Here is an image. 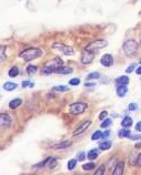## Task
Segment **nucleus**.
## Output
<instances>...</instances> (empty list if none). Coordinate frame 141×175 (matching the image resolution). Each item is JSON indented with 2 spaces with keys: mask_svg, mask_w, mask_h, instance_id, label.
Listing matches in <instances>:
<instances>
[{
  "mask_svg": "<svg viewBox=\"0 0 141 175\" xmlns=\"http://www.w3.org/2000/svg\"><path fill=\"white\" fill-rule=\"evenodd\" d=\"M42 55V51L39 48H27L26 50H23L21 53L19 54V57L25 60V61H31L34 59H38Z\"/></svg>",
  "mask_w": 141,
  "mask_h": 175,
  "instance_id": "nucleus-1",
  "label": "nucleus"
},
{
  "mask_svg": "<svg viewBox=\"0 0 141 175\" xmlns=\"http://www.w3.org/2000/svg\"><path fill=\"white\" fill-rule=\"evenodd\" d=\"M139 49V44H138V42L136 40H133V39H128V40H126L123 42V44H122V50H123L124 54L126 55H128V57H131L133 54L136 53Z\"/></svg>",
  "mask_w": 141,
  "mask_h": 175,
  "instance_id": "nucleus-2",
  "label": "nucleus"
},
{
  "mask_svg": "<svg viewBox=\"0 0 141 175\" xmlns=\"http://www.w3.org/2000/svg\"><path fill=\"white\" fill-rule=\"evenodd\" d=\"M108 46V41L107 40H103V39H98V40H94V41L90 42L88 46L85 47V49L87 51H90L92 53H98L99 51L106 48Z\"/></svg>",
  "mask_w": 141,
  "mask_h": 175,
  "instance_id": "nucleus-3",
  "label": "nucleus"
},
{
  "mask_svg": "<svg viewBox=\"0 0 141 175\" xmlns=\"http://www.w3.org/2000/svg\"><path fill=\"white\" fill-rule=\"evenodd\" d=\"M60 66H62V60H61V58H59V57H56L55 60H53V62L48 63V64H46V66L41 69V72H42V74H45V75H49V74H51V73H55L56 69L58 67H60Z\"/></svg>",
  "mask_w": 141,
  "mask_h": 175,
  "instance_id": "nucleus-4",
  "label": "nucleus"
},
{
  "mask_svg": "<svg viewBox=\"0 0 141 175\" xmlns=\"http://www.w3.org/2000/svg\"><path fill=\"white\" fill-rule=\"evenodd\" d=\"M87 109H88V104H85L83 102H75L69 106V112L75 115H79L85 112Z\"/></svg>",
  "mask_w": 141,
  "mask_h": 175,
  "instance_id": "nucleus-5",
  "label": "nucleus"
},
{
  "mask_svg": "<svg viewBox=\"0 0 141 175\" xmlns=\"http://www.w3.org/2000/svg\"><path fill=\"white\" fill-rule=\"evenodd\" d=\"M51 48L53 50H58L60 51L61 53L66 54V55H73L75 54V50L72 49V47L66 46L61 42H55L51 46Z\"/></svg>",
  "mask_w": 141,
  "mask_h": 175,
  "instance_id": "nucleus-6",
  "label": "nucleus"
},
{
  "mask_svg": "<svg viewBox=\"0 0 141 175\" xmlns=\"http://www.w3.org/2000/svg\"><path fill=\"white\" fill-rule=\"evenodd\" d=\"M94 53L90 52V51H87L85 49L82 51L81 62L83 63V64H89V63H91L94 61Z\"/></svg>",
  "mask_w": 141,
  "mask_h": 175,
  "instance_id": "nucleus-7",
  "label": "nucleus"
},
{
  "mask_svg": "<svg viewBox=\"0 0 141 175\" xmlns=\"http://www.w3.org/2000/svg\"><path fill=\"white\" fill-rule=\"evenodd\" d=\"M100 63L106 68L111 67L112 64H113V57H112V54L110 53L103 54L102 57H101V59H100Z\"/></svg>",
  "mask_w": 141,
  "mask_h": 175,
  "instance_id": "nucleus-8",
  "label": "nucleus"
},
{
  "mask_svg": "<svg viewBox=\"0 0 141 175\" xmlns=\"http://www.w3.org/2000/svg\"><path fill=\"white\" fill-rule=\"evenodd\" d=\"M11 125V117L7 113H0V126L9 128Z\"/></svg>",
  "mask_w": 141,
  "mask_h": 175,
  "instance_id": "nucleus-9",
  "label": "nucleus"
},
{
  "mask_svg": "<svg viewBox=\"0 0 141 175\" xmlns=\"http://www.w3.org/2000/svg\"><path fill=\"white\" fill-rule=\"evenodd\" d=\"M90 124H91V121L90 120H88V121H85L82 124H80L79 126H78L77 129L73 131V133L72 135L73 136H78V135H80V134H82L83 132H85V130L88 129L90 126Z\"/></svg>",
  "mask_w": 141,
  "mask_h": 175,
  "instance_id": "nucleus-10",
  "label": "nucleus"
},
{
  "mask_svg": "<svg viewBox=\"0 0 141 175\" xmlns=\"http://www.w3.org/2000/svg\"><path fill=\"white\" fill-rule=\"evenodd\" d=\"M72 72L73 69L71 67H68V66H60L55 71V73H57V74H70Z\"/></svg>",
  "mask_w": 141,
  "mask_h": 175,
  "instance_id": "nucleus-11",
  "label": "nucleus"
},
{
  "mask_svg": "<svg viewBox=\"0 0 141 175\" xmlns=\"http://www.w3.org/2000/svg\"><path fill=\"white\" fill-rule=\"evenodd\" d=\"M123 170H124V163L122 162V161H119V162H117L115 166L113 167V170H112V174L113 175L123 174Z\"/></svg>",
  "mask_w": 141,
  "mask_h": 175,
  "instance_id": "nucleus-12",
  "label": "nucleus"
},
{
  "mask_svg": "<svg viewBox=\"0 0 141 175\" xmlns=\"http://www.w3.org/2000/svg\"><path fill=\"white\" fill-rule=\"evenodd\" d=\"M129 83V78L128 75H120L119 78L115 79V84L118 85H128Z\"/></svg>",
  "mask_w": 141,
  "mask_h": 175,
  "instance_id": "nucleus-13",
  "label": "nucleus"
},
{
  "mask_svg": "<svg viewBox=\"0 0 141 175\" xmlns=\"http://www.w3.org/2000/svg\"><path fill=\"white\" fill-rule=\"evenodd\" d=\"M71 144H72V143H71L70 141H62V142H60V143L55 144L52 147H53L55 150H60V149H67V147H70Z\"/></svg>",
  "mask_w": 141,
  "mask_h": 175,
  "instance_id": "nucleus-14",
  "label": "nucleus"
},
{
  "mask_svg": "<svg viewBox=\"0 0 141 175\" xmlns=\"http://www.w3.org/2000/svg\"><path fill=\"white\" fill-rule=\"evenodd\" d=\"M21 103H22L21 99L16 98V99H12V100L9 102V108L11 109V110H16V109L19 108L21 105Z\"/></svg>",
  "mask_w": 141,
  "mask_h": 175,
  "instance_id": "nucleus-15",
  "label": "nucleus"
},
{
  "mask_svg": "<svg viewBox=\"0 0 141 175\" xmlns=\"http://www.w3.org/2000/svg\"><path fill=\"white\" fill-rule=\"evenodd\" d=\"M128 93V88L127 85H118L117 87V96L120 98H123Z\"/></svg>",
  "mask_w": 141,
  "mask_h": 175,
  "instance_id": "nucleus-16",
  "label": "nucleus"
},
{
  "mask_svg": "<svg viewBox=\"0 0 141 175\" xmlns=\"http://www.w3.org/2000/svg\"><path fill=\"white\" fill-rule=\"evenodd\" d=\"M98 155H99L98 149H92V150H90L87 153V158L90 160V161H94V160H96V158H98Z\"/></svg>",
  "mask_w": 141,
  "mask_h": 175,
  "instance_id": "nucleus-17",
  "label": "nucleus"
},
{
  "mask_svg": "<svg viewBox=\"0 0 141 175\" xmlns=\"http://www.w3.org/2000/svg\"><path fill=\"white\" fill-rule=\"evenodd\" d=\"M132 123H133L132 117H123V120H122V122H121V125H122V128H127V129H129L130 126H132Z\"/></svg>",
  "mask_w": 141,
  "mask_h": 175,
  "instance_id": "nucleus-18",
  "label": "nucleus"
},
{
  "mask_svg": "<svg viewBox=\"0 0 141 175\" xmlns=\"http://www.w3.org/2000/svg\"><path fill=\"white\" fill-rule=\"evenodd\" d=\"M18 88V84L15 83V82H11V81H8L4 84V89L6 91H13L15 89Z\"/></svg>",
  "mask_w": 141,
  "mask_h": 175,
  "instance_id": "nucleus-19",
  "label": "nucleus"
},
{
  "mask_svg": "<svg viewBox=\"0 0 141 175\" xmlns=\"http://www.w3.org/2000/svg\"><path fill=\"white\" fill-rule=\"evenodd\" d=\"M130 131H129V129H127V128H122L121 130H119L118 131V136H119L120 139H124V138H129L130 136Z\"/></svg>",
  "mask_w": 141,
  "mask_h": 175,
  "instance_id": "nucleus-20",
  "label": "nucleus"
},
{
  "mask_svg": "<svg viewBox=\"0 0 141 175\" xmlns=\"http://www.w3.org/2000/svg\"><path fill=\"white\" fill-rule=\"evenodd\" d=\"M111 142L110 141H104V142H101L100 144H99V150L101 151H107L109 149H111Z\"/></svg>",
  "mask_w": 141,
  "mask_h": 175,
  "instance_id": "nucleus-21",
  "label": "nucleus"
},
{
  "mask_svg": "<svg viewBox=\"0 0 141 175\" xmlns=\"http://www.w3.org/2000/svg\"><path fill=\"white\" fill-rule=\"evenodd\" d=\"M37 71H38V67H37V66L29 64V66L27 67V73H28L29 75H34Z\"/></svg>",
  "mask_w": 141,
  "mask_h": 175,
  "instance_id": "nucleus-22",
  "label": "nucleus"
},
{
  "mask_svg": "<svg viewBox=\"0 0 141 175\" xmlns=\"http://www.w3.org/2000/svg\"><path fill=\"white\" fill-rule=\"evenodd\" d=\"M8 74L10 78H16V77L19 75V69H18L17 67H12L10 70H9Z\"/></svg>",
  "mask_w": 141,
  "mask_h": 175,
  "instance_id": "nucleus-23",
  "label": "nucleus"
},
{
  "mask_svg": "<svg viewBox=\"0 0 141 175\" xmlns=\"http://www.w3.org/2000/svg\"><path fill=\"white\" fill-rule=\"evenodd\" d=\"M6 51H7V47L6 46H0V61H4V60L7 59Z\"/></svg>",
  "mask_w": 141,
  "mask_h": 175,
  "instance_id": "nucleus-24",
  "label": "nucleus"
},
{
  "mask_svg": "<svg viewBox=\"0 0 141 175\" xmlns=\"http://www.w3.org/2000/svg\"><path fill=\"white\" fill-rule=\"evenodd\" d=\"M101 75H100V73L99 72H91L90 74L87 75V78H85V80L88 81V80H97L99 79Z\"/></svg>",
  "mask_w": 141,
  "mask_h": 175,
  "instance_id": "nucleus-25",
  "label": "nucleus"
},
{
  "mask_svg": "<svg viewBox=\"0 0 141 175\" xmlns=\"http://www.w3.org/2000/svg\"><path fill=\"white\" fill-rule=\"evenodd\" d=\"M94 167H96V164L94 163H85V164H83L82 165V168L85 170V171H92Z\"/></svg>",
  "mask_w": 141,
  "mask_h": 175,
  "instance_id": "nucleus-26",
  "label": "nucleus"
},
{
  "mask_svg": "<svg viewBox=\"0 0 141 175\" xmlns=\"http://www.w3.org/2000/svg\"><path fill=\"white\" fill-rule=\"evenodd\" d=\"M138 155H139V154H136V153H132V154H130V156H129V163H130V165H136V163H137Z\"/></svg>",
  "mask_w": 141,
  "mask_h": 175,
  "instance_id": "nucleus-27",
  "label": "nucleus"
},
{
  "mask_svg": "<svg viewBox=\"0 0 141 175\" xmlns=\"http://www.w3.org/2000/svg\"><path fill=\"white\" fill-rule=\"evenodd\" d=\"M112 121L111 119H108V117H106L104 120H103V122L101 123V125H100V128H102V129H107V128H109L110 125H111Z\"/></svg>",
  "mask_w": 141,
  "mask_h": 175,
  "instance_id": "nucleus-28",
  "label": "nucleus"
},
{
  "mask_svg": "<svg viewBox=\"0 0 141 175\" xmlns=\"http://www.w3.org/2000/svg\"><path fill=\"white\" fill-rule=\"evenodd\" d=\"M52 90H53V91H57V92H66L69 90V88L66 87V85H57V87L52 88Z\"/></svg>",
  "mask_w": 141,
  "mask_h": 175,
  "instance_id": "nucleus-29",
  "label": "nucleus"
},
{
  "mask_svg": "<svg viewBox=\"0 0 141 175\" xmlns=\"http://www.w3.org/2000/svg\"><path fill=\"white\" fill-rule=\"evenodd\" d=\"M76 165H77V160L72 158V160H70V161L68 162V165H67V167H68L69 171H72L73 168L76 167Z\"/></svg>",
  "mask_w": 141,
  "mask_h": 175,
  "instance_id": "nucleus-30",
  "label": "nucleus"
},
{
  "mask_svg": "<svg viewBox=\"0 0 141 175\" xmlns=\"http://www.w3.org/2000/svg\"><path fill=\"white\" fill-rule=\"evenodd\" d=\"M102 132L101 131H96V132H94V134H92V136H91V140L92 141H96V140H99V139L102 138Z\"/></svg>",
  "mask_w": 141,
  "mask_h": 175,
  "instance_id": "nucleus-31",
  "label": "nucleus"
},
{
  "mask_svg": "<svg viewBox=\"0 0 141 175\" xmlns=\"http://www.w3.org/2000/svg\"><path fill=\"white\" fill-rule=\"evenodd\" d=\"M21 85L23 89H27V88H34V82H31V81H29V80H27V81H22Z\"/></svg>",
  "mask_w": 141,
  "mask_h": 175,
  "instance_id": "nucleus-32",
  "label": "nucleus"
},
{
  "mask_svg": "<svg viewBox=\"0 0 141 175\" xmlns=\"http://www.w3.org/2000/svg\"><path fill=\"white\" fill-rule=\"evenodd\" d=\"M104 173H106V166H104V165H100V166L98 167V170L94 172L96 175H103Z\"/></svg>",
  "mask_w": 141,
  "mask_h": 175,
  "instance_id": "nucleus-33",
  "label": "nucleus"
},
{
  "mask_svg": "<svg viewBox=\"0 0 141 175\" xmlns=\"http://www.w3.org/2000/svg\"><path fill=\"white\" fill-rule=\"evenodd\" d=\"M49 160H50V158H47L45 161H42V162L37 164V165H34V167H36V168H40V167H42V166H46L48 163H49Z\"/></svg>",
  "mask_w": 141,
  "mask_h": 175,
  "instance_id": "nucleus-34",
  "label": "nucleus"
},
{
  "mask_svg": "<svg viewBox=\"0 0 141 175\" xmlns=\"http://www.w3.org/2000/svg\"><path fill=\"white\" fill-rule=\"evenodd\" d=\"M69 84L70 85H73V87H76V85H79L80 84V80L78 79V78H73L69 81Z\"/></svg>",
  "mask_w": 141,
  "mask_h": 175,
  "instance_id": "nucleus-35",
  "label": "nucleus"
},
{
  "mask_svg": "<svg viewBox=\"0 0 141 175\" xmlns=\"http://www.w3.org/2000/svg\"><path fill=\"white\" fill-rule=\"evenodd\" d=\"M136 68H137V66H136L134 63L130 64V66L127 68V70H126V73H131V72H133V71L136 70Z\"/></svg>",
  "mask_w": 141,
  "mask_h": 175,
  "instance_id": "nucleus-36",
  "label": "nucleus"
},
{
  "mask_svg": "<svg viewBox=\"0 0 141 175\" xmlns=\"http://www.w3.org/2000/svg\"><path fill=\"white\" fill-rule=\"evenodd\" d=\"M57 165V161H56V158H50V160H49V167L50 168H53V167Z\"/></svg>",
  "mask_w": 141,
  "mask_h": 175,
  "instance_id": "nucleus-37",
  "label": "nucleus"
},
{
  "mask_svg": "<svg viewBox=\"0 0 141 175\" xmlns=\"http://www.w3.org/2000/svg\"><path fill=\"white\" fill-rule=\"evenodd\" d=\"M85 158H87V155H85V152H80V153H78V155H77V160H79V161H83Z\"/></svg>",
  "mask_w": 141,
  "mask_h": 175,
  "instance_id": "nucleus-38",
  "label": "nucleus"
},
{
  "mask_svg": "<svg viewBox=\"0 0 141 175\" xmlns=\"http://www.w3.org/2000/svg\"><path fill=\"white\" fill-rule=\"evenodd\" d=\"M108 117V112L107 111H102V112L99 114V120H101V121H103L106 117Z\"/></svg>",
  "mask_w": 141,
  "mask_h": 175,
  "instance_id": "nucleus-39",
  "label": "nucleus"
},
{
  "mask_svg": "<svg viewBox=\"0 0 141 175\" xmlns=\"http://www.w3.org/2000/svg\"><path fill=\"white\" fill-rule=\"evenodd\" d=\"M137 109H138L137 103H130V104H129V110H130V111H136Z\"/></svg>",
  "mask_w": 141,
  "mask_h": 175,
  "instance_id": "nucleus-40",
  "label": "nucleus"
},
{
  "mask_svg": "<svg viewBox=\"0 0 141 175\" xmlns=\"http://www.w3.org/2000/svg\"><path fill=\"white\" fill-rule=\"evenodd\" d=\"M128 139H130V140H141V134H134V135L130 134V136Z\"/></svg>",
  "mask_w": 141,
  "mask_h": 175,
  "instance_id": "nucleus-41",
  "label": "nucleus"
},
{
  "mask_svg": "<svg viewBox=\"0 0 141 175\" xmlns=\"http://www.w3.org/2000/svg\"><path fill=\"white\" fill-rule=\"evenodd\" d=\"M136 165L139 167H141V153L138 155V158H137V163H136Z\"/></svg>",
  "mask_w": 141,
  "mask_h": 175,
  "instance_id": "nucleus-42",
  "label": "nucleus"
},
{
  "mask_svg": "<svg viewBox=\"0 0 141 175\" xmlns=\"http://www.w3.org/2000/svg\"><path fill=\"white\" fill-rule=\"evenodd\" d=\"M136 130L138 132H141V122H138L137 125H136Z\"/></svg>",
  "mask_w": 141,
  "mask_h": 175,
  "instance_id": "nucleus-43",
  "label": "nucleus"
},
{
  "mask_svg": "<svg viewBox=\"0 0 141 175\" xmlns=\"http://www.w3.org/2000/svg\"><path fill=\"white\" fill-rule=\"evenodd\" d=\"M136 73H137L138 75H141V66H140V67H138L137 69H136Z\"/></svg>",
  "mask_w": 141,
  "mask_h": 175,
  "instance_id": "nucleus-44",
  "label": "nucleus"
},
{
  "mask_svg": "<svg viewBox=\"0 0 141 175\" xmlns=\"http://www.w3.org/2000/svg\"><path fill=\"white\" fill-rule=\"evenodd\" d=\"M109 133H110L109 131H106V132L102 134V138H107V136H109Z\"/></svg>",
  "mask_w": 141,
  "mask_h": 175,
  "instance_id": "nucleus-45",
  "label": "nucleus"
},
{
  "mask_svg": "<svg viewBox=\"0 0 141 175\" xmlns=\"http://www.w3.org/2000/svg\"><path fill=\"white\" fill-rule=\"evenodd\" d=\"M140 46H141V41H140Z\"/></svg>",
  "mask_w": 141,
  "mask_h": 175,
  "instance_id": "nucleus-46",
  "label": "nucleus"
},
{
  "mask_svg": "<svg viewBox=\"0 0 141 175\" xmlns=\"http://www.w3.org/2000/svg\"><path fill=\"white\" fill-rule=\"evenodd\" d=\"M140 63H141V60H140Z\"/></svg>",
  "mask_w": 141,
  "mask_h": 175,
  "instance_id": "nucleus-47",
  "label": "nucleus"
}]
</instances>
